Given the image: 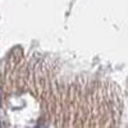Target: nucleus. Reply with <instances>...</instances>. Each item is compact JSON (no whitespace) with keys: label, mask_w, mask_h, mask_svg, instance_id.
Returning a JSON list of instances; mask_svg holds the SVG:
<instances>
[]
</instances>
